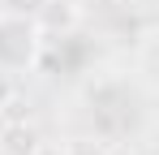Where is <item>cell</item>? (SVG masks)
<instances>
[{"instance_id": "6da1fadb", "label": "cell", "mask_w": 159, "mask_h": 155, "mask_svg": "<svg viewBox=\"0 0 159 155\" xmlns=\"http://www.w3.org/2000/svg\"><path fill=\"white\" fill-rule=\"evenodd\" d=\"M43 56V30L26 13H0V73H26Z\"/></svg>"}, {"instance_id": "7a4b0ae2", "label": "cell", "mask_w": 159, "mask_h": 155, "mask_svg": "<svg viewBox=\"0 0 159 155\" xmlns=\"http://www.w3.org/2000/svg\"><path fill=\"white\" fill-rule=\"evenodd\" d=\"M82 17H86V9H82L78 0H43L39 13H34V26L43 35H52V39H73Z\"/></svg>"}, {"instance_id": "3957f363", "label": "cell", "mask_w": 159, "mask_h": 155, "mask_svg": "<svg viewBox=\"0 0 159 155\" xmlns=\"http://www.w3.org/2000/svg\"><path fill=\"white\" fill-rule=\"evenodd\" d=\"M43 147V134L26 121H17V125L0 129V155H34Z\"/></svg>"}, {"instance_id": "277c9868", "label": "cell", "mask_w": 159, "mask_h": 155, "mask_svg": "<svg viewBox=\"0 0 159 155\" xmlns=\"http://www.w3.org/2000/svg\"><path fill=\"white\" fill-rule=\"evenodd\" d=\"M34 155H69V151H65V147H52V142H43V147H39Z\"/></svg>"}]
</instances>
